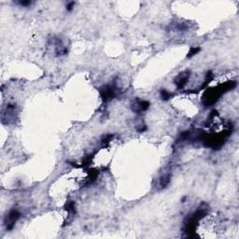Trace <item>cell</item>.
I'll return each instance as SVG.
<instances>
[{
    "instance_id": "6da1fadb",
    "label": "cell",
    "mask_w": 239,
    "mask_h": 239,
    "mask_svg": "<svg viewBox=\"0 0 239 239\" xmlns=\"http://www.w3.org/2000/svg\"><path fill=\"white\" fill-rule=\"evenodd\" d=\"M20 218V212L16 209H12L9 212V214L7 215L6 219H5V226L6 229L10 231L13 229V227L15 226L16 222L18 221V219Z\"/></svg>"
},
{
    "instance_id": "7a4b0ae2",
    "label": "cell",
    "mask_w": 239,
    "mask_h": 239,
    "mask_svg": "<svg viewBox=\"0 0 239 239\" xmlns=\"http://www.w3.org/2000/svg\"><path fill=\"white\" fill-rule=\"evenodd\" d=\"M15 116H16V108L13 105L10 104L7 106V107L5 110H3L2 111V121L3 123L5 122V121H7V123H10L11 121H13L15 120Z\"/></svg>"
},
{
    "instance_id": "3957f363",
    "label": "cell",
    "mask_w": 239,
    "mask_h": 239,
    "mask_svg": "<svg viewBox=\"0 0 239 239\" xmlns=\"http://www.w3.org/2000/svg\"><path fill=\"white\" fill-rule=\"evenodd\" d=\"M133 106V110L136 112H141V111H145L148 110V107L149 106V103L145 101V100H139L137 99L135 101V103L132 105Z\"/></svg>"
},
{
    "instance_id": "277c9868",
    "label": "cell",
    "mask_w": 239,
    "mask_h": 239,
    "mask_svg": "<svg viewBox=\"0 0 239 239\" xmlns=\"http://www.w3.org/2000/svg\"><path fill=\"white\" fill-rule=\"evenodd\" d=\"M189 78H190L189 72L185 71V72H183V73H180V74L177 77V79H175V82H176V84L178 85L179 88H182V87L187 83Z\"/></svg>"
},
{
    "instance_id": "5b68a950",
    "label": "cell",
    "mask_w": 239,
    "mask_h": 239,
    "mask_svg": "<svg viewBox=\"0 0 239 239\" xmlns=\"http://www.w3.org/2000/svg\"><path fill=\"white\" fill-rule=\"evenodd\" d=\"M115 92L116 90L113 86H106L102 92V96L105 100L111 99L115 96Z\"/></svg>"
},
{
    "instance_id": "8992f818",
    "label": "cell",
    "mask_w": 239,
    "mask_h": 239,
    "mask_svg": "<svg viewBox=\"0 0 239 239\" xmlns=\"http://www.w3.org/2000/svg\"><path fill=\"white\" fill-rule=\"evenodd\" d=\"M169 182H170V176H164V177L162 178L160 185H161L162 188H164V187L167 186L169 184Z\"/></svg>"
},
{
    "instance_id": "52a82bcc",
    "label": "cell",
    "mask_w": 239,
    "mask_h": 239,
    "mask_svg": "<svg viewBox=\"0 0 239 239\" xmlns=\"http://www.w3.org/2000/svg\"><path fill=\"white\" fill-rule=\"evenodd\" d=\"M200 52V48H191V50H190V52H189V53H188V55H187V57H191V56H193V55H195L196 53H198Z\"/></svg>"
},
{
    "instance_id": "ba28073f",
    "label": "cell",
    "mask_w": 239,
    "mask_h": 239,
    "mask_svg": "<svg viewBox=\"0 0 239 239\" xmlns=\"http://www.w3.org/2000/svg\"><path fill=\"white\" fill-rule=\"evenodd\" d=\"M161 96H162V98L164 99V100H167V99H169L170 98V94L167 92V91H165V90H162L161 91Z\"/></svg>"
},
{
    "instance_id": "9c48e42d",
    "label": "cell",
    "mask_w": 239,
    "mask_h": 239,
    "mask_svg": "<svg viewBox=\"0 0 239 239\" xmlns=\"http://www.w3.org/2000/svg\"><path fill=\"white\" fill-rule=\"evenodd\" d=\"M74 6H75V3H74V2H70V3L67 6V10H72V9H73Z\"/></svg>"
},
{
    "instance_id": "30bf717a",
    "label": "cell",
    "mask_w": 239,
    "mask_h": 239,
    "mask_svg": "<svg viewBox=\"0 0 239 239\" xmlns=\"http://www.w3.org/2000/svg\"><path fill=\"white\" fill-rule=\"evenodd\" d=\"M20 4L21 6H28V5H31V2H29V1H23V2H20Z\"/></svg>"
}]
</instances>
